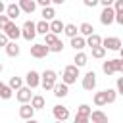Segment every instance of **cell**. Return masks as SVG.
I'll list each match as a JSON object with an SVG mask.
<instances>
[{
	"label": "cell",
	"instance_id": "obj_1",
	"mask_svg": "<svg viewBox=\"0 0 123 123\" xmlns=\"http://www.w3.org/2000/svg\"><path fill=\"white\" fill-rule=\"evenodd\" d=\"M56 81H58V73H56L54 69H44V71H42V75H40V85H42L44 90H52V86H54Z\"/></svg>",
	"mask_w": 123,
	"mask_h": 123
},
{
	"label": "cell",
	"instance_id": "obj_2",
	"mask_svg": "<svg viewBox=\"0 0 123 123\" xmlns=\"http://www.w3.org/2000/svg\"><path fill=\"white\" fill-rule=\"evenodd\" d=\"M77 77H79V67H77L75 63H71V65H65V67H63L62 81H63L65 85H73V83H77Z\"/></svg>",
	"mask_w": 123,
	"mask_h": 123
},
{
	"label": "cell",
	"instance_id": "obj_3",
	"mask_svg": "<svg viewBox=\"0 0 123 123\" xmlns=\"http://www.w3.org/2000/svg\"><path fill=\"white\" fill-rule=\"evenodd\" d=\"M21 37L25 38V40H33L35 37H37V29H35V21H31V19H27L23 25H21Z\"/></svg>",
	"mask_w": 123,
	"mask_h": 123
},
{
	"label": "cell",
	"instance_id": "obj_4",
	"mask_svg": "<svg viewBox=\"0 0 123 123\" xmlns=\"http://www.w3.org/2000/svg\"><path fill=\"white\" fill-rule=\"evenodd\" d=\"M48 54H50V48H48V44H44V42H38V44H33V46H31V56L37 58V60L46 58Z\"/></svg>",
	"mask_w": 123,
	"mask_h": 123
},
{
	"label": "cell",
	"instance_id": "obj_5",
	"mask_svg": "<svg viewBox=\"0 0 123 123\" xmlns=\"http://www.w3.org/2000/svg\"><path fill=\"white\" fill-rule=\"evenodd\" d=\"M2 31L6 33V37H8L10 40H17V38L21 37V27H17L13 21H8V25H6Z\"/></svg>",
	"mask_w": 123,
	"mask_h": 123
},
{
	"label": "cell",
	"instance_id": "obj_6",
	"mask_svg": "<svg viewBox=\"0 0 123 123\" xmlns=\"http://www.w3.org/2000/svg\"><path fill=\"white\" fill-rule=\"evenodd\" d=\"M102 46H104L106 50L119 52V50H121V38H119V37H106V38H102Z\"/></svg>",
	"mask_w": 123,
	"mask_h": 123
},
{
	"label": "cell",
	"instance_id": "obj_7",
	"mask_svg": "<svg viewBox=\"0 0 123 123\" xmlns=\"http://www.w3.org/2000/svg\"><path fill=\"white\" fill-rule=\"evenodd\" d=\"M81 85H83V88L85 90H94L96 88V73L94 71H86L85 73V77H83V81H81Z\"/></svg>",
	"mask_w": 123,
	"mask_h": 123
},
{
	"label": "cell",
	"instance_id": "obj_8",
	"mask_svg": "<svg viewBox=\"0 0 123 123\" xmlns=\"http://www.w3.org/2000/svg\"><path fill=\"white\" fill-rule=\"evenodd\" d=\"M113 15H115V10L111 6H104V10L100 13V23L102 25H111L113 23Z\"/></svg>",
	"mask_w": 123,
	"mask_h": 123
},
{
	"label": "cell",
	"instance_id": "obj_9",
	"mask_svg": "<svg viewBox=\"0 0 123 123\" xmlns=\"http://www.w3.org/2000/svg\"><path fill=\"white\" fill-rule=\"evenodd\" d=\"M17 113H19V117H21V119H29V121H31V119L35 117V108H33L29 102H23V104L19 106Z\"/></svg>",
	"mask_w": 123,
	"mask_h": 123
},
{
	"label": "cell",
	"instance_id": "obj_10",
	"mask_svg": "<svg viewBox=\"0 0 123 123\" xmlns=\"http://www.w3.org/2000/svg\"><path fill=\"white\" fill-rule=\"evenodd\" d=\"M25 83H27V86H31V88H37V86L40 85V73L35 71V69L27 71V75H25Z\"/></svg>",
	"mask_w": 123,
	"mask_h": 123
},
{
	"label": "cell",
	"instance_id": "obj_11",
	"mask_svg": "<svg viewBox=\"0 0 123 123\" xmlns=\"http://www.w3.org/2000/svg\"><path fill=\"white\" fill-rule=\"evenodd\" d=\"M52 90H54V96L56 98H65L67 94H69V85H65L63 81L62 83H54V86H52Z\"/></svg>",
	"mask_w": 123,
	"mask_h": 123
},
{
	"label": "cell",
	"instance_id": "obj_12",
	"mask_svg": "<svg viewBox=\"0 0 123 123\" xmlns=\"http://www.w3.org/2000/svg\"><path fill=\"white\" fill-rule=\"evenodd\" d=\"M31 90H33L31 86H19V88L15 90V92H17V94H15L17 102H19V104H23V102H29V100H31V96H33V92H31Z\"/></svg>",
	"mask_w": 123,
	"mask_h": 123
},
{
	"label": "cell",
	"instance_id": "obj_13",
	"mask_svg": "<svg viewBox=\"0 0 123 123\" xmlns=\"http://www.w3.org/2000/svg\"><path fill=\"white\" fill-rule=\"evenodd\" d=\"M52 113H54V117H56L58 121H67V119H69V110H67L65 106H62V104L54 106V108H52Z\"/></svg>",
	"mask_w": 123,
	"mask_h": 123
},
{
	"label": "cell",
	"instance_id": "obj_14",
	"mask_svg": "<svg viewBox=\"0 0 123 123\" xmlns=\"http://www.w3.org/2000/svg\"><path fill=\"white\" fill-rule=\"evenodd\" d=\"M17 6H19V10L21 12H25V13H33L35 10H37V0H19L17 2Z\"/></svg>",
	"mask_w": 123,
	"mask_h": 123
},
{
	"label": "cell",
	"instance_id": "obj_15",
	"mask_svg": "<svg viewBox=\"0 0 123 123\" xmlns=\"http://www.w3.org/2000/svg\"><path fill=\"white\" fill-rule=\"evenodd\" d=\"M4 12H6V15H8V17H10L12 21H15V19H17V17L21 15V10H19V6H17L15 2H13V4H8Z\"/></svg>",
	"mask_w": 123,
	"mask_h": 123
},
{
	"label": "cell",
	"instance_id": "obj_16",
	"mask_svg": "<svg viewBox=\"0 0 123 123\" xmlns=\"http://www.w3.org/2000/svg\"><path fill=\"white\" fill-rule=\"evenodd\" d=\"M4 48H6V54H8L10 58L19 56V52H21V48H19V44H17L15 40H8V44H6Z\"/></svg>",
	"mask_w": 123,
	"mask_h": 123
},
{
	"label": "cell",
	"instance_id": "obj_17",
	"mask_svg": "<svg viewBox=\"0 0 123 123\" xmlns=\"http://www.w3.org/2000/svg\"><path fill=\"white\" fill-rule=\"evenodd\" d=\"M29 104H31V106L35 108V111H37V110H42V108H44L46 100H44V96H40V94H33L31 100H29Z\"/></svg>",
	"mask_w": 123,
	"mask_h": 123
},
{
	"label": "cell",
	"instance_id": "obj_18",
	"mask_svg": "<svg viewBox=\"0 0 123 123\" xmlns=\"http://www.w3.org/2000/svg\"><path fill=\"white\" fill-rule=\"evenodd\" d=\"M88 119H92V123H106L108 121V115L102 110H94V111H90Z\"/></svg>",
	"mask_w": 123,
	"mask_h": 123
},
{
	"label": "cell",
	"instance_id": "obj_19",
	"mask_svg": "<svg viewBox=\"0 0 123 123\" xmlns=\"http://www.w3.org/2000/svg\"><path fill=\"white\" fill-rule=\"evenodd\" d=\"M71 46L75 48V52H77V50H83V48L86 46V42H85V37H83V35H79V33H77L75 37H71Z\"/></svg>",
	"mask_w": 123,
	"mask_h": 123
},
{
	"label": "cell",
	"instance_id": "obj_20",
	"mask_svg": "<svg viewBox=\"0 0 123 123\" xmlns=\"http://www.w3.org/2000/svg\"><path fill=\"white\" fill-rule=\"evenodd\" d=\"M94 106L96 108H102L108 104V96H106V90H100V92H94Z\"/></svg>",
	"mask_w": 123,
	"mask_h": 123
},
{
	"label": "cell",
	"instance_id": "obj_21",
	"mask_svg": "<svg viewBox=\"0 0 123 123\" xmlns=\"http://www.w3.org/2000/svg\"><path fill=\"white\" fill-rule=\"evenodd\" d=\"M85 42H86V46L94 48V46H100V44H102V37H100V35H96V33H92V35L85 37Z\"/></svg>",
	"mask_w": 123,
	"mask_h": 123
},
{
	"label": "cell",
	"instance_id": "obj_22",
	"mask_svg": "<svg viewBox=\"0 0 123 123\" xmlns=\"http://www.w3.org/2000/svg\"><path fill=\"white\" fill-rule=\"evenodd\" d=\"M73 62H75V65H77V67H83V65H86V63H88V56H86L85 52L77 50V54H75Z\"/></svg>",
	"mask_w": 123,
	"mask_h": 123
},
{
	"label": "cell",
	"instance_id": "obj_23",
	"mask_svg": "<svg viewBox=\"0 0 123 123\" xmlns=\"http://www.w3.org/2000/svg\"><path fill=\"white\" fill-rule=\"evenodd\" d=\"M35 29H37V35H44V33H48V31H50V21L40 19L38 23H35Z\"/></svg>",
	"mask_w": 123,
	"mask_h": 123
},
{
	"label": "cell",
	"instance_id": "obj_24",
	"mask_svg": "<svg viewBox=\"0 0 123 123\" xmlns=\"http://www.w3.org/2000/svg\"><path fill=\"white\" fill-rule=\"evenodd\" d=\"M50 31L54 33V35H62V31H63V23L60 21V19H50Z\"/></svg>",
	"mask_w": 123,
	"mask_h": 123
},
{
	"label": "cell",
	"instance_id": "obj_25",
	"mask_svg": "<svg viewBox=\"0 0 123 123\" xmlns=\"http://www.w3.org/2000/svg\"><path fill=\"white\" fill-rule=\"evenodd\" d=\"M65 37H75L77 33H79V29H77V25H73V23H63V31H62Z\"/></svg>",
	"mask_w": 123,
	"mask_h": 123
},
{
	"label": "cell",
	"instance_id": "obj_26",
	"mask_svg": "<svg viewBox=\"0 0 123 123\" xmlns=\"http://www.w3.org/2000/svg\"><path fill=\"white\" fill-rule=\"evenodd\" d=\"M40 15H42V19L50 21V19H54V17H56V10L52 8V4H50V6H44V8H42V13H40Z\"/></svg>",
	"mask_w": 123,
	"mask_h": 123
},
{
	"label": "cell",
	"instance_id": "obj_27",
	"mask_svg": "<svg viewBox=\"0 0 123 123\" xmlns=\"http://www.w3.org/2000/svg\"><path fill=\"white\" fill-rule=\"evenodd\" d=\"M92 33H94V27H92L88 21H85V23H81V25H79V35L88 37V35H92Z\"/></svg>",
	"mask_w": 123,
	"mask_h": 123
},
{
	"label": "cell",
	"instance_id": "obj_28",
	"mask_svg": "<svg viewBox=\"0 0 123 123\" xmlns=\"http://www.w3.org/2000/svg\"><path fill=\"white\" fill-rule=\"evenodd\" d=\"M12 94H13V90L10 88V85H4V83H2V86H0V98H2V100H10Z\"/></svg>",
	"mask_w": 123,
	"mask_h": 123
},
{
	"label": "cell",
	"instance_id": "obj_29",
	"mask_svg": "<svg viewBox=\"0 0 123 123\" xmlns=\"http://www.w3.org/2000/svg\"><path fill=\"white\" fill-rule=\"evenodd\" d=\"M92 50V58H96V60H102L104 56H106V48L100 44V46H94V48H90Z\"/></svg>",
	"mask_w": 123,
	"mask_h": 123
},
{
	"label": "cell",
	"instance_id": "obj_30",
	"mask_svg": "<svg viewBox=\"0 0 123 123\" xmlns=\"http://www.w3.org/2000/svg\"><path fill=\"white\" fill-rule=\"evenodd\" d=\"M8 85H10V88H12V90H17L19 86H23V79H21V77H17V75H13V77L10 79V83H8Z\"/></svg>",
	"mask_w": 123,
	"mask_h": 123
},
{
	"label": "cell",
	"instance_id": "obj_31",
	"mask_svg": "<svg viewBox=\"0 0 123 123\" xmlns=\"http://www.w3.org/2000/svg\"><path fill=\"white\" fill-rule=\"evenodd\" d=\"M102 71L110 77V75H113L115 73V69H113V63H111V60H108V62H102Z\"/></svg>",
	"mask_w": 123,
	"mask_h": 123
},
{
	"label": "cell",
	"instance_id": "obj_32",
	"mask_svg": "<svg viewBox=\"0 0 123 123\" xmlns=\"http://www.w3.org/2000/svg\"><path fill=\"white\" fill-rule=\"evenodd\" d=\"M48 48H50V52H56V54H58V52H62V50H63V42H62L60 38H56L52 44H48Z\"/></svg>",
	"mask_w": 123,
	"mask_h": 123
},
{
	"label": "cell",
	"instance_id": "obj_33",
	"mask_svg": "<svg viewBox=\"0 0 123 123\" xmlns=\"http://www.w3.org/2000/svg\"><path fill=\"white\" fill-rule=\"evenodd\" d=\"M90 111H92V110H90V106H88V104H81V106H79V110H77V115H85V117H88V115H90Z\"/></svg>",
	"mask_w": 123,
	"mask_h": 123
},
{
	"label": "cell",
	"instance_id": "obj_34",
	"mask_svg": "<svg viewBox=\"0 0 123 123\" xmlns=\"http://www.w3.org/2000/svg\"><path fill=\"white\" fill-rule=\"evenodd\" d=\"M111 63H113V69H115V73H123V60H121V58H115V60H111Z\"/></svg>",
	"mask_w": 123,
	"mask_h": 123
},
{
	"label": "cell",
	"instance_id": "obj_35",
	"mask_svg": "<svg viewBox=\"0 0 123 123\" xmlns=\"http://www.w3.org/2000/svg\"><path fill=\"white\" fill-rule=\"evenodd\" d=\"M106 96H108V104H113L115 98H117V92L113 88H106Z\"/></svg>",
	"mask_w": 123,
	"mask_h": 123
},
{
	"label": "cell",
	"instance_id": "obj_36",
	"mask_svg": "<svg viewBox=\"0 0 123 123\" xmlns=\"http://www.w3.org/2000/svg\"><path fill=\"white\" fill-rule=\"evenodd\" d=\"M58 38V35H54L52 31H48V33H44V44H52L54 40Z\"/></svg>",
	"mask_w": 123,
	"mask_h": 123
},
{
	"label": "cell",
	"instance_id": "obj_37",
	"mask_svg": "<svg viewBox=\"0 0 123 123\" xmlns=\"http://www.w3.org/2000/svg\"><path fill=\"white\" fill-rule=\"evenodd\" d=\"M115 92L123 94V77H117V81H115Z\"/></svg>",
	"mask_w": 123,
	"mask_h": 123
},
{
	"label": "cell",
	"instance_id": "obj_38",
	"mask_svg": "<svg viewBox=\"0 0 123 123\" xmlns=\"http://www.w3.org/2000/svg\"><path fill=\"white\" fill-rule=\"evenodd\" d=\"M8 21H12V19H10L6 13H0V31H2V29L8 25Z\"/></svg>",
	"mask_w": 123,
	"mask_h": 123
},
{
	"label": "cell",
	"instance_id": "obj_39",
	"mask_svg": "<svg viewBox=\"0 0 123 123\" xmlns=\"http://www.w3.org/2000/svg\"><path fill=\"white\" fill-rule=\"evenodd\" d=\"M111 8H113L115 12H123V0H113Z\"/></svg>",
	"mask_w": 123,
	"mask_h": 123
},
{
	"label": "cell",
	"instance_id": "obj_40",
	"mask_svg": "<svg viewBox=\"0 0 123 123\" xmlns=\"http://www.w3.org/2000/svg\"><path fill=\"white\" fill-rule=\"evenodd\" d=\"M73 121H75V123H88L90 119H88V117H85V115H75V117H73Z\"/></svg>",
	"mask_w": 123,
	"mask_h": 123
},
{
	"label": "cell",
	"instance_id": "obj_41",
	"mask_svg": "<svg viewBox=\"0 0 123 123\" xmlns=\"http://www.w3.org/2000/svg\"><path fill=\"white\" fill-rule=\"evenodd\" d=\"M8 40H10V38H8V37H6V33L2 31V33H0V46H6V44H8Z\"/></svg>",
	"mask_w": 123,
	"mask_h": 123
},
{
	"label": "cell",
	"instance_id": "obj_42",
	"mask_svg": "<svg viewBox=\"0 0 123 123\" xmlns=\"http://www.w3.org/2000/svg\"><path fill=\"white\" fill-rule=\"evenodd\" d=\"M83 2H85V6H86V8H94V6L98 4V0H83Z\"/></svg>",
	"mask_w": 123,
	"mask_h": 123
},
{
	"label": "cell",
	"instance_id": "obj_43",
	"mask_svg": "<svg viewBox=\"0 0 123 123\" xmlns=\"http://www.w3.org/2000/svg\"><path fill=\"white\" fill-rule=\"evenodd\" d=\"M37 4L44 8V6H50V4H52V0H37Z\"/></svg>",
	"mask_w": 123,
	"mask_h": 123
},
{
	"label": "cell",
	"instance_id": "obj_44",
	"mask_svg": "<svg viewBox=\"0 0 123 123\" xmlns=\"http://www.w3.org/2000/svg\"><path fill=\"white\" fill-rule=\"evenodd\" d=\"M98 4H102V6H111L113 0H98Z\"/></svg>",
	"mask_w": 123,
	"mask_h": 123
},
{
	"label": "cell",
	"instance_id": "obj_45",
	"mask_svg": "<svg viewBox=\"0 0 123 123\" xmlns=\"http://www.w3.org/2000/svg\"><path fill=\"white\" fill-rule=\"evenodd\" d=\"M63 2H65V0H52V4H58V6H62Z\"/></svg>",
	"mask_w": 123,
	"mask_h": 123
},
{
	"label": "cell",
	"instance_id": "obj_46",
	"mask_svg": "<svg viewBox=\"0 0 123 123\" xmlns=\"http://www.w3.org/2000/svg\"><path fill=\"white\" fill-rule=\"evenodd\" d=\"M4 10H6V6L2 4V0H0V13H4Z\"/></svg>",
	"mask_w": 123,
	"mask_h": 123
},
{
	"label": "cell",
	"instance_id": "obj_47",
	"mask_svg": "<svg viewBox=\"0 0 123 123\" xmlns=\"http://www.w3.org/2000/svg\"><path fill=\"white\" fill-rule=\"evenodd\" d=\"M2 69H4V67H2V63H0V73H2Z\"/></svg>",
	"mask_w": 123,
	"mask_h": 123
},
{
	"label": "cell",
	"instance_id": "obj_48",
	"mask_svg": "<svg viewBox=\"0 0 123 123\" xmlns=\"http://www.w3.org/2000/svg\"><path fill=\"white\" fill-rule=\"evenodd\" d=\"M0 86H2V81H0Z\"/></svg>",
	"mask_w": 123,
	"mask_h": 123
}]
</instances>
